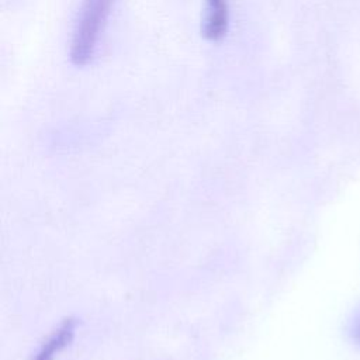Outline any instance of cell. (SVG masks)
I'll return each instance as SVG.
<instances>
[{"instance_id":"obj_3","label":"cell","mask_w":360,"mask_h":360,"mask_svg":"<svg viewBox=\"0 0 360 360\" xmlns=\"http://www.w3.org/2000/svg\"><path fill=\"white\" fill-rule=\"evenodd\" d=\"M76 323L73 321H65L42 345L34 360H53L73 339Z\"/></svg>"},{"instance_id":"obj_1","label":"cell","mask_w":360,"mask_h":360,"mask_svg":"<svg viewBox=\"0 0 360 360\" xmlns=\"http://www.w3.org/2000/svg\"><path fill=\"white\" fill-rule=\"evenodd\" d=\"M114 0H83L73 30L69 56L75 66L91 62Z\"/></svg>"},{"instance_id":"obj_2","label":"cell","mask_w":360,"mask_h":360,"mask_svg":"<svg viewBox=\"0 0 360 360\" xmlns=\"http://www.w3.org/2000/svg\"><path fill=\"white\" fill-rule=\"evenodd\" d=\"M229 27L228 0H207V14L204 18L202 35L208 41H221Z\"/></svg>"},{"instance_id":"obj_4","label":"cell","mask_w":360,"mask_h":360,"mask_svg":"<svg viewBox=\"0 0 360 360\" xmlns=\"http://www.w3.org/2000/svg\"><path fill=\"white\" fill-rule=\"evenodd\" d=\"M357 339L360 342V323H359V328H357Z\"/></svg>"}]
</instances>
